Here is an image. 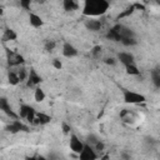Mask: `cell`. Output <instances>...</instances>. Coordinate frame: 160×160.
<instances>
[{
    "label": "cell",
    "mask_w": 160,
    "mask_h": 160,
    "mask_svg": "<svg viewBox=\"0 0 160 160\" xmlns=\"http://www.w3.org/2000/svg\"><path fill=\"white\" fill-rule=\"evenodd\" d=\"M109 8V4L106 0H85L84 6V14L85 15H101L104 14Z\"/></svg>",
    "instance_id": "obj_1"
},
{
    "label": "cell",
    "mask_w": 160,
    "mask_h": 160,
    "mask_svg": "<svg viewBox=\"0 0 160 160\" xmlns=\"http://www.w3.org/2000/svg\"><path fill=\"white\" fill-rule=\"evenodd\" d=\"M122 94H124V101L126 104H140V102L145 101V96L139 94V92H135V91L125 89Z\"/></svg>",
    "instance_id": "obj_2"
},
{
    "label": "cell",
    "mask_w": 160,
    "mask_h": 160,
    "mask_svg": "<svg viewBox=\"0 0 160 160\" xmlns=\"http://www.w3.org/2000/svg\"><path fill=\"white\" fill-rule=\"evenodd\" d=\"M79 158L81 160H94V159H98L99 155H98V152L95 151V149L91 145H89V144L85 142L82 151L79 154Z\"/></svg>",
    "instance_id": "obj_3"
},
{
    "label": "cell",
    "mask_w": 160,
    "mask_h": 160,
    "mask_svg": "<svg viewBox=\"0 0 160 160\" xmlns=\"http://www.w3.org/2000/svg\"><path fill=\"white\" fill-rule=\"evenodd\" d=\"M8 55V64L10 66H20L24 64V58L19 54V52H14V51H6Z\"/></svg>",
    "instance_id": "obj_4"
},
{
    "label": "cell",
    "mask_w": 160,
    "mask_h": 160,
    "mask_svg": "<svg viewBox=\"0 0 160 160\" xmlns=\"http://www.w3.org/2000/svg\"><path fill=\"white\" fill-rule=\"evenodd\" d=\"M0 109L11 119V120H15V119H18V118H20L19 116V114H16V112H14L12 111V109H11V106H10V104L8 102V100L5 99V98H1V100H0Z\"/></svg>",
    "instance_id": "obj_5"
},
{
    "label": "cell",
    "mask_w": 160,
    "mask_h": 160,
    "mask_svg": "<svg viewBox=\"0 0 160 160\" xmlns=\"http://www.w3.org/2000/svg\"><path fill=\"white\" fill-rule=\"evenodd\" d=\"M84 145H85V142H82L76 135H71L70 136V149L74 151V152H78V154H80L81 151H82V149H84Z\"/></svg>",
    "instance_id": "obj_6"
},
{
    "label": "cell",
    "mask_w": 160,
    "mask_h": 160,
    "mask_svg": "<svg viewBox=\"0 0 160 160\" xmlns=\"http://www.w3.org/2000/svg\"><path fill=\"white\" fill-rule=\"evenodd\" d=\"M62 55L65 58H74V56L78 55V49L72 44H70V42L66 41L62 45Z\"/></svg>",
    "instance_id": "obj_7"
},
{
    "label": "cell",
    "mask_w": 160,
    "mask_h": 160,
    "mask_svg": "<svg viewBox=\"0 0 160 160\" xmlns=\"http://www.w3.org/2000/svg\"><path fill=\"white\" fill-rule=\"evenodd\" d=\"M118 59H119V61H120L124 66L135 62L134 55H132L131 52H126V51H121V52H119V54H118Z\"/></svg>",
    "instance_id": "obj_8"
},
{
    "label": "cell",
    "mask_w": 160,
    "mask_h": 160,
    "mask_svg": "<svg viewBox=\"0 0 160 160\" xmlns=\"http://www.w3.org/2000/svg\"><path fill=\"white\" fill-rule=\"evenodd\" d=\"M28 86H36L40 81H41V78L36 74V71L35 70H30V72H29V75H28Z\"/></svg>",
    "instance_id": "obj_9"
},
{
    "label": "cell",
    "mask_w": 160,
    "mask_h": 160,
    "mask_svg": "<svg viewBox=\"0 0 160 160\" xmlns=\"http://www.w3.org/2000/svg\"><path fill=\"white\" fill-rule=\"evenodd\" d=\"M85 26L90 31H99L101 29V21L94 20V19H89V20L85 21Z\"/></svg>",
    "instance_id": "obj_10"
},
{
    "label": "cell",
    "mask_w": 160,
    "mask_h": 160,
    "mask_svg": "<svg viewBox=\"0 0 160 160\" xmlns=\"http://www.w3.org/2000/svg\"><path fill=\"white\" fill-rule=\"evenodd\" d=\"M29 22H30V25L32 28H41L42 24H44L42 19L39 15L34 14V12H30V15H29Z\"/></svg>",
    "instance_id": "obj_11"
},
{
    "label": "cell",
    "mask_w": 160,
    "mask_h": 160,
    "mask_svg": "<svg viewBox=\"0 0 160 160\" xmlns=\"http://www.w3.org/2000/svg\"><path fill=\"white\" fill-rule=\"evenodd\" d=\"M8 130H9L10 132L15 134V132H18V131H20V130H26V128H25L18 119H15V120H12V121L10 122V125L8 126Z\"/></svg>",
    "instance_id": "obj_12"
},
{
    "label": "cell",
    "mask_w": 160,
    "mask_h": 160,
    "mask_svg": "<svg viewBox=\"0 0 160 160\" xmlns=\"http://www.w3.org/2000/svg\"><path fill=\"white\" fill-rule=\"evenodd\" d=\"M62 8L65 11H74L79 8L78 0H62Z\"/></svg>",
    "instance_id": "obj_13"
},
{
    "label": "cell",
    "mask_w": 160,
    "mask_h": 160,
    "mask_svg": "<svg viewBox=\"0 0 160 160\" xmlns=\"http://www.w3.org/2000/svg\"><path fill=\"white\" fill-rule=\"evenodd\" d=\"M50 116L44 114V112H36V116H35V120H34V124H38V125H44V124H48L50 121Z\"/></svg>",
    "instance_id": "obj_14"
},
{
    "label": "cell",
    "mask_w": 160,
    "mask_h": 160,
    "mask_svg": "<svg viewBox=\"0 0 160 160\" xmlns=\"http://www.w3.org/2000/svg\"><path fill=\"white\" fill-rule=\"evenodd\" d=\"M151 82L156 89H160V69L151 70Z\"/></svg>",
    "instance_id": "obj_15"
},
{
    "label": "cell",
    "mask_w": 160,
    "mask_h": 160,
    "mask_svg": "<svg viewBox=\"0 0 160 160\" xmlns=\"http://www.w3.org/2000/svg\"><path fill=\"white\" fill-rule=\"evenodd\" d=\"M8 79H9V82L11 85H18L19 82H21V80L19 78V74H18V70L16 71H9Z\"/></svg>",
    "instance_id": "obj_16"
},
{
    "label": "cell",
    "mask_w": 160,
    "mask_h": 160,
    "mask_svg": "<svg viewBox=\"0 0 160 160\" xmlns=\"http://www.w3.org/2000/svg\"><path fill=\"white\" fill-rule=\"evenodd\" d=\"M18 38V34L12 30V29H10V28H8V29H5L4 30V35H2V39L5 40V41H8V40H15Z\"/></svg>",
    "instance_id": "obj_17"
},
{
    "label": "cell",
    "mask_w": 160,
    "mask_h": 160,
    "mask_svg": "<svg viewBox=\"0 0 160 160\" xmlns=\"http://www.w3.org/2000/svg\"><path fill=\"white\" fill-rule=\"evenodd\" d=\"M45 92H44V90L41 89V88H35V91H34V99H35V101H38V102H41V101H44L45 100Z\"/></svg>",
    "instance_id": "obj_18"
},
{
    "label": "cell",
    "mask_w": 160,
    "mask_h": 160,
    "mask_svg": "<svg viewBox=\"0 0 160 160\" xmlns=\"http://www.w3.org/2000/svg\"><path fill=\"white\" fill-rule=\"evenodd\" d=\"M125 70L129 75H139L140 74V70L138 69V66L134 64H129V65H125Z\"/></svg>",
    "instance_id": "obj_19"
},
{
    "label": "cell",
    "mask_w": 160,
    "mask_h": 160,
    "mask_svg": "<svg viewBox=\"0 0 160 160\" xmlns=\"http://www.w3.org/2000/svg\"><path fill=\"white\" fill-rule=\"evenodd\" d=\"M31 109H32V108L29 106V105H21V106H20V111H19V116H20L21 119H26L28 115L30 114Z\"/></svg>",
    "instance_id": "obj_20"
},
{
    "label": "cell",
    "mask_w": 160,
    "mask_h": 160,
    "mask_svg": "<svg viewBox=\"0 0 160 160\" xmlns=\"http://www.w3.org/2000/svg\"><path fill=\"white\" fill-rule=\"evenodd\" d=\"M99 141V139H98V136L96 135H94V134H90V135H88V138H86V144H89V145H91V146H94L96 142Z\"/></svg>",
    "instance_id": "obj_21"
},
{
    "label": "cell",
    "mask_w": 160,
    "mask_h": 160,
    "mask_svg": "<svg viewBox=\"0 0 160 160\" xmlns=\"http://www.w3.org/2000/svg\"><path fill=\"white\" fill-rule=\"evenodd\" d=\"M120 41H121V44H124L125 46H130V45H135V44H136L135 38H124V39H121Z\"/></svg>",
    "instance_id": "obj_22"
},
{
    "label": "cell",
    "mask_w": 160,
    "mask_h": 160,
    "mask_svg": "<svg viewBox=\"0 0 160 160\" xmlns=\"http://www.w3.org/2000/svg\"><path fill=\"white\" fill-rule=\"evenodd\" d=\"M55 46H56V42L54 41V40H46L45 41V50L46 51H52L54 49H55Z\"/></svg>",
    "instance_id": "obj_23"
},
{
    "label": "cell",
    "mask_w": 160,
    "mask_h": 160,
    "mask_svg": "<svg viewBox=\"0 0 160 160\" xmlns=\"http://www.w3.org/2000/svg\"><path fill=\"white\" fill-rule=\"evenodd\" d=\"M144 142H145V145L149 148V149H152L155 145H156V141L152 139V138H150V136H148V138H145V140H144Z\"/></svg>",
    "instance_id": "obj_24"
},
{
    "label": "cell",
    "mask_w": 160,
    "mask_h": 160,
    "mask_svg": "<svg viewBox=\"0 0 160 160\" xmlns=\"http://www.w3.org/2000/svg\"><path fill=\"white\" fill-rule=\"evenodd\" d=\"M92 148L95 149V151H96V152H101V151H104V149H105V144H104L101 140H99V141H98Z\"/></svg>",
    "instance_id": "obj_25"
},
{
    "label": "cell",
    "mask_w": 160,
    "mask_h": 160,
    "mask_svg": "<svg viewBox=\"0 0 160 160\" xmlns=\"http://www.w3.org/2000/svg\"><path fill=\"white\" fill-rule=\"evenodd\" d=\"M91 55L94 58H100V55H101V46H94L92 50H91Z\"/></svg>",
    "instance_id": "obj_26"
},
{
    "label": "cell",
    "mask_w": 160,
    "mask_h": 160,
    "mask_svg": "<svg viewBox=\"0 0 160 160\" xmlns=\"http://www.w3.org/2000/svg\"><path fill=\"white\" fill-rule=\"evenodd\" d=\"M30 4H31V0H20V6L25 10L30 9Z\"/></svg>",
    "instance_id": "obj_27"
},
{
    "label": "cell",
    "mask_w": 160,
    "mask_h": 160,
    "mask_svg": "<svg viewBox=\"0 0 160 160\" xmlns=\"http://www.w3.org/2000/svg\"><path fill=\"white\" fill-rule=\"evenodd\" d=\"M116 59H114V58H106L105 60H104V62L105 64H108V65H115L116 64Z\"/></svg>",
    "instance_id": "obj_28"
},
{
    "label": "cell",
    "mask_w": 160,
    "mask_h": 160,
    "mask_svg": "<svg viewBox=\"0 0 160 160\" xmlns=\"http://www.w3.org/2000/svg\"><path fill=\"white\" fill-rule=\"evenodd\" d=\"M52 66H54L55 69L60 70V69H61V66H62V64H61V61H60V60L55 59V60H52Z\"/></svg>",
    "instance_id": "obj_29"
},
{
    "label": "cell",
    "mask_w": 160,
    "mask_h": 160,
    "mask_svg": "<svg viewBox=\"0 0 160 160\" xmlns=\"http://www.w3.org/2000/svg\"><path fill=\"white\" fill-rule=\"evenodd\" d=\"M70 126L69 125H66L65 122H62V131H64V134H69L70 132Z\"/></svg>",
    "instance_id": "obj_30"
}]
</instances>
